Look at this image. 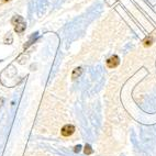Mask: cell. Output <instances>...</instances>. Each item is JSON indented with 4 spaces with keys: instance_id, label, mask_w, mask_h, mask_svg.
<instances>
[{
    "instance_id": "cell-8",
    "label": "cell",
    "mask_w": 156,
    "mask_h": 156,
    "mask_svg": "<svg viewBox=\"0 0 156 156\" xmlns=\"http://www.w3.org/2000/svg\"><path fill=\"white\" fill-rule=\"evenodd\" d=\"M80 148H81V145H77V146H75V153H78V152H80Z\"/></svg>"
},
{
    "instance_id": "cell-6",
    "label": "cell",
    "mask_w": 156,
    "mask_h": 156,
    "mask_svg": "<svg viewBox=\"0 0 156 156\" xmlns=\"http://www.w3.org/2000/svg\"><path fill=\"white\" fill-rule=\"evenodd\" d=\"M84 152H85V154H86V155H90V154H92V152H94V151H92L91 146H90L89 144H86Z\"/></svg>"
},
{
    "instance_id": "cell-2",
    "label": "cell",
    "mask_w": 156,
    "mask_h": 156,
    "mask_svg": "<svg viewBox=\"0 0 156 156\" xmlns=\"http://www.w3.org/2000/svg\"><path fill=\"white\" fill-rule=\"evenodd\" d=\"M119 64H120V58L117 55H113L110 58L107 59V66L109 68H114V67H117Z\"/></svg>"
},
{
    "instance_id": "cell-9",
    "label": "cell",
    "mask_w": 156,
    "mask_h": 156,
    "mask_svg": "<svg viewBox=\"0 0 156 156\" xmlns=\"http://www.w3.org/2000/svg\"><path fill=\"white\" fill-rule=\"evenodd\" d=\"M2 2H8V1H10V0H1Z\"/></svg>"
},
{
    "instance_id": "cell-5",
    "label": "cell",
    "mask_w": 156,
    "mask_h": 156,
    "mask_svg": "<svg viewBox=\"0 0 156 156\" xmlns=\"http://www.w3.org/2000/svg\"><path fill=\"white\" fill-rule=\"evenodd\" d=\"M23 21H24V20H23L22 17H20V16H14V17L12 18V20H11V23L14 25V27H16L17 24H19V23L23 22Z\"/></svg>"
},
{
    "instance_id": "cell-4",
    "label": "cell",
    "mask_w": 156,
    "mask_h": 156,
    "mask_svg": "<svg viewBox=\"0 0 156 156\" xmlns=\"http://www.w3.org/2000/svg\"><path fill=\"white\" fill-rule=\"evenodd\" d=\"M81 73H83V68H81V67H77V68H75L74 72H73L72 78L73 79H76V78H78L81 75Z\"/></svg>"
},
{
    "instance_id": "cell-7",
    "label": "cell",
    "mask_w": 156,
    "mask_h": 156,
    "mask_svg": "<svg viewBox=\"0 0 156 156\" xmlns=\"http://www.w3.org/2000/svg\"><path fill=\"white\" fill-rule=\"evenodd\" d=\"M153 41H154V37H153V36L146 37V39H145V41H144V45H145V46H150V45H152Z\"/></svg>"
},
{
    "instance_id": "cell-1",
    "label": "cell",
    "mask_w": 156,
    "mask_h": 156,
    "mask_svg": "<svg viewBox=\"0 0 156 156\" xmlns=\"http://www.w3.org/2000/svg\"><path fill=\"white\" fill-rule=\"evenodd\" d=\"M74 132H75V126H72V124H66V126H63L61 133L63 136L68 137V136H70V135H73Z\"/></svg>"
},
{
    "instance_id": "cell-3",
    "label": "cell",
    "mask_w": 156,
    "mask_h": 156,
    "mask_svg": "<svg viewBox=\"0 0 156 156\" xmlns=\"http://www.w3.org/2000/svg\"><path fill=\"white\" fill-rule=\"evenodd\" d=\"M25 28H27V24H25V22L23 21V22L19 23V24H17L16 27H14V31H16L17 33H23Z\"/></svg>"
}]
</instances>
